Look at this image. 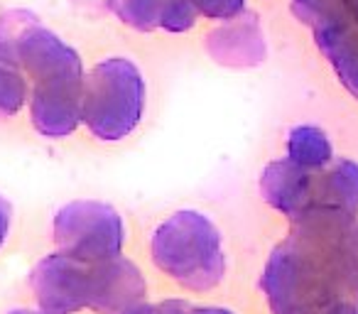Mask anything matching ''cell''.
Returning <instances> with one entry per match:
<instances>
[{
	"mask_svg": "<svg viewBox=\"0 0 358 314\" xmlns=\"http://www.w3.org/2000/svg\"><path fill=\"white\" fill-rule=\"evenodd\" d=\"M287 157L309 172H322L331 165L334 148L327 133L317 125H294L287 133Z\"/></svg>",
	"mask_w": 358,
	"mask_h": 314,
	"instance_id": "11",
	"label": "cell"
},
{
	"mask_svg": "<svg viewBox=\"0 0 358 314\" xmlns=\"http://www.w3.org/2000/svg\"><path fill=\"white\" fill-rule=\"evenodd\" d=\"M84 76L74 47L30 76V123L42 138L64 140L84 125Z\"/></svg>",
	"mask_w": 358,
	"mask_h": 314,
	"instance_id": "4",
	"label": "cell"
},
{
	"mask_svg": "<svg viewBox=\"0 0 358 314\" xmlns=\"http://www.w3.org/2000/svg\"><path fill=\"white\" fill-rule=\"evenodd\" d=\"M314 175L317 172L294 165L289 157H280L260 172V194L265 204L294 221L312 206Z\"/></svg>",
	"mask_w": 358,
	"mask_h": 314,
	"instance_id": "9",
	"label": "cell"
},
{
	"mask_svg": "<svg viewBox=\"0 0 358 314\" xmlns=\"http://www.w3.org/2000/svg\"><path fill=\"white\" fill-rule=\"evenodd\" d=\"M309 209H331L356 216L358 211V165L338 160L327 170L314 175L312 206Z\"/></svg>",
	"mask_w": 358,
	"mask_h": 314,
	"instance_id": "10",
	"label": "cell"
},
{
	"mask_svg": "<svg viewBox=\"0 0 358 314\" xmlns=\"http://www.w3.org/2000/svg\"><path fill=\"white\" fill-rule=\"evenodd\" d=\"M30 290L45 314H76L89 309L91 263L62 250L47 253L30 270Z\"/></svg>",
	"mask_w": 358,
	"mask_h": 314,
	"instance_id": "6",
	"label": "cell"
},
{
	"mask_svg": "<svg viewBox=\"0 0 358 314\" xmlns=\"http://www.w3.org/2000/svg\"><path fill=\"white\" fill-rule=\"evenodd\" d=\"M30 104L27 76L20 69L0 62V123H8Z\"/></svg>",
	"mask_w": 358,
	"mask_h": 314,
	"instance_id": "12",
	"label": "cell"
},
{
	"mask_svg": "<svg viewBox=\"0 0 358 314\" xmlns=\"http://www.w3.org/2000/svg\"><path fill=\"white\" fill-rule=\"evenodd\" d=\"M192 309H194L192 302L172 297V299H159V302H148L145 299L143 304L128 309L125 314H192Z\"/></svg>",
	"mask_w": 358,
	"mask_h": 314,
	"instance_id": "16",
	"label": "cell"
},
{
	"mask_svg": "<svg viewBox=\"0 0 358 314\" xmlns=\"http://www.w3.org/2000/svg\"><path fill=\"white\" fill-rule=\"evenodd\" d=\"M8 314H45V312H42L40 307H37V309H30V307H17V309H10V312H8Z\"/></svg>",
	"mask_w": 358,
	"mask_h": 314,
	"instance_id": "20",
	"label": "cell"
},
{
	"mask_svg": "<svg viewBox=\"0 0 358 314\" xmlns=\"http://www.w3.org/2000/svg\"><path fill=\"white\" fill-rule=\"evenodd\" d=\"M192 6L196 8L199 17L206 20H234L241 13H245V0H192Z\"/></svg>",
	"mask_w": 358,
	"mask_h": 314,
	"instance_id": "15",
	"label": "cell"
},
{
	"mask_svg": "<svg viewBox=\"0 0 358 314\" xmlns=\"http://www.w3.org/2000/svg\"><path fill=\"white\" fill-rule=\"evenodd\" d=\"M145 299H148V280L143 270L123 253L101 263H91V312L125 314Z\"/></svg>",
	"mask_w": 358,
	"mask_h": 314,
	"instance_id": "7",
	"label": "cell"
},
{
	"mask_svg": "<svg viewBox=\"0 0 358 314\" xmlns=\"http://www.w3.org/2000/svg\"><path fill=\"white\" fill-rule=\"evenodd\" d=\"M329 314H358V312H356V307H353V304L341 302V304H336V307H334Z\"/></svg>",
	"mask_w": 358,
	"mask_h": 314,
	"instance_id": "19",
	"label": "cell"
},
{
	"mask_svg": "<svg viewBox=\"0 0 358 314\" xmlns=\"http://www.w3.org/2000/svg\"><path fill=\"white\" fill-rule=\"evenodd\" d=\"M192 314H236V312L229 307H194Z\"/></svg>",
	"mask_w": 358,
	"mask_h": 314,
	"instance_id": "18",
	"label": "cell"
},
{
	"mask_svg": "<svg viewBox=\"0 0 358 314\" xmlns=\"http://www.w3.org/2000/svg\"><path fill=\"white\" fill-rule=\"evenodd\" d=\"M199 20V13L192 6V0H162L159 3V30L169 35L189 32Z\"/></svg>",
	"mask_w": 358,
	"mask_h": 314,
	"instance_id": "14",
	"label": "cell"
},
{
	"mask_svg": "<svg viewBox=\"0 0 358 314\" xmlns=\"http://www.w3.org/2000/svg\"><path fill=\"white\" fill-rule=\"evenodd\" d=\"M356 216L309 209L270 253L260 287L273 314H329L351 294L348 234Z\"/></svg>",
	"mask_w": 358,
	"mask_h": 314,
	"instance_id": "1",
	"label": "cell"
},
{
	"mask_svg": "<svg viewBox=\"0 0 358 314\" xmlns=\"http://www.w3.org/2000/svg\"><path fill=\"white\" fill-rule=\"evenodd\" d=\"M108 10L135 32L159 30V3L162 0H106Z\"/></svg>",
	"mask_w": 358,
	"mask_h": 314,
	"instance_id": "13",
	"label": "cell"
},
{
	"mask_svg": "<svg viewBox=\"0 0 358 314\" xmlns=\"http://www.w3.org/2000/svg\"><path fill=\"white\" fill-rule=\"evenodd\" d=\"M148 84L128 57H106L84 76V125L101 143H120L140 128Z\"/></svg>",
	"mask_w": 358,
	"mask_h": 314,
	"instance_id": "3",
	"label": "cell"
},
{
	"mask_svg": "<svg viewBox=\"0 0 358 314\" xmlns=\"http://www.w3.org/2000/svg\"><path fill=\"white\" fill-rule=\"evenodd\" d=\"M150 258L159 273L189 292H214L229 270L224 234L196 209H179L155 226Z\"/></svg>",
	"mask_w": 358,
	"mask_h": 314,
	"instance_id": "2",
	"label": "cell"
},
{
	"mask_svg": "<svg viewBox=\"0 0 358 314\" xmlns=\"http://www.w3.org/2000/svg\"><path fill=\"white\" fill-rule=\"evenodd\" d=\"M125 221L115 206L96 199H76L59 206L52 216L57 250L84 263H101L123 253Z\"/></svg>",
	"mask_w": 358,
	"mask_h": 314,
	"instance_id": "5",
	"label": "cell"
},
{
	"mask_svg": "<svg viewBox=\"0 0 358 314\" xmlns=\"http://www.w3.org/2000/svg\"><path fill=\"white\" fill-rule=\"evenodd\" d=\"M204 45L216 64L231 66V69L258 66L268 55L263 27L253 13H241L234 20L219 22L214 30L206 32Z\"/></svg>",
	"mask_w": 358,
	"mask_h": 314,
	"instance_id": "8",
	"label": "cell"
},
{
	"mask_svg": "<svg viewBox=\"0 0 358 314\" xmlns=\"http://www.w3.org/2000/svg\"><path fill=\"white\" fill-rule=\"evenodd\" d=\"M13 231V204L0 194V250L6 248Z\"/></svg>",
	"mask_w": 358,
	"mask_h": 314,
	"instance_id": "17",
	"label": "cell"
}]
</instances>
